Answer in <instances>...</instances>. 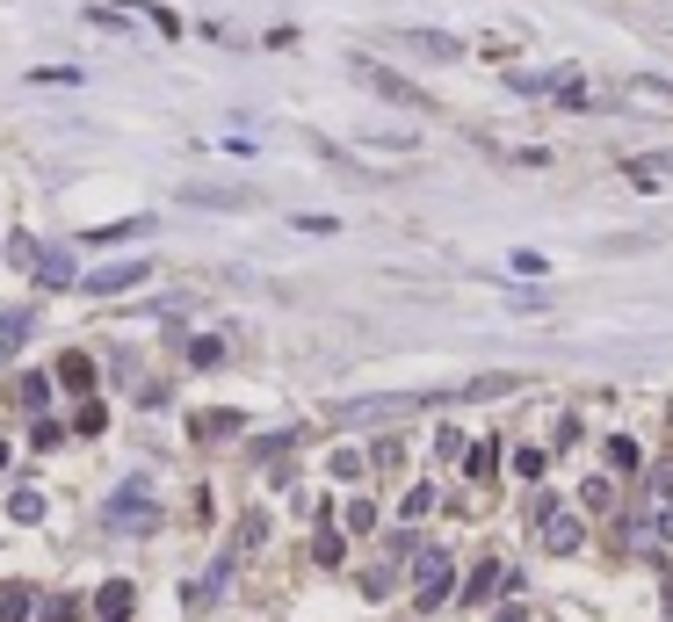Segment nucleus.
<instances>
[{
	"label": "nucleus",
	"mask_w": 673,
	"mask_h": 622,
	"mask_svg": "<svg viewBox=\"0 0 673 622\" xmlns=\"http://www.w3.org/2000/svg\"><path fill=\"white\" fill-rule=\"evenodd\" d=\"M348 528H355V536H362V528H377V507H370V500H355V507H348Z\"/></svg>",
	"instance_id": "15"
},
{
	"label": "nucleus",
	"mask_w": 673,
	"mask_h": 622,
	"mask_svg": "<svg viewBox=\"0 0 673 622\" xmlns=\"http://www.w3.org/2000/svg\"><path fill=\"white\" fill-rule=\"evenodd\" d=\"M413 44H420L427 58H464V44H456V37H442V29H413Z\"/></svg>",
	"instance_id": "8"
},
{
	"label": "nucleus",
	"mask_w": 673,
	"mask_h": 622,
	"mask_svg": "<svg viewBox=\"0 0 673 622\" xmlns=\"http://www.w3.org/2000/svg\"><path fill=\"white\" fill-rule=\"evenodd\" d=\"M659 536H666V543H673V507H666V514H659Z\"/></svg>",
	"instance_id": "16"
},
{
	"label": "nucleus",
	"mask_w": 673,
	"mask_h": 622,
	"mask_svg": "<svg viewBox=\"0 0 673 622\" xmlns=\"http://www.w3.org/2000/svg\"><path fill=\"white\" fill-rule=\"evenodd\" d=\"M442 572H449V565H442L435 550H427V557H420V608H435V601H442Z\"/></svg>",
	"instance_id": "6"
},
{
	"label": "nucleus",
	"mask_w": 673,
	"mask_h": 622,
	"mask_svg": "<svg viewBox=\"0 0 673 622\" xmlns=\"http://www.w3.org/2000/svg\"><path fill=\"white\" fill-rule=\"evenodd\" d=\"M44 391H51L44 377H22V384H15V398H22V406H29V413H37V406H44Z\"/></svg>",
	"instance_id": "12"
},
{
	"label": "nucleus",
	"mask_w": 673,
	"mask_h": 622,
	"mask_svg": "<svg viewBox=\"0 0 673 622\" xmlns=\"http://www.w3.org/2000/svg\"><path fill=\"white\" fill-rule=\"evenodd\" d=\"M659 174H673V152L666 160H630V181H659Z\"/></svg>",
	"instance_id": "11"
},
{
	"label": "nucleus",
	"mask_w": 673,
	"mask_h": 622,
	"mask_svg": "<svg viewBox=\"0 0 673 622\" xmlns=\"http://www.w3.org/2000/svg\"><path fill=\"white\" fill-rule=\"evenodd\" d=\"M152 521H160V514H152L145 492H116V500H109V528H152Z\"/></svg>",
	"instance_id": "3"
},
{
	"label": "nucleus",
	"mask_w": 673,
	"mask_h": 622,
	"mask_svg": "<svg viewBox=\"0 0 673 622\" xmlns=\"http://www.w3.org/2000/svg\"><path fill=\"white\" fill-rule=\"evenodd\" d=\"M427 507H435V492H427V485H413V492H406V521H420Z\"/></svg>",
	"instance_id": "14"
},
{
	"label": "nucleus",
	"mask_w": 673,
	"mask_h": 622,
	"mask_svg": "<svg viewBox=\"0 0 673 622\" xmlns=\"http://www.w3.org/2000/svg\"><path fill=\"white\" fill-rule=\"evenodd\" d=\"M623 102H630V109H673V80H630Z\"/></svg>",
	"instance_id": "4"
},
{
	"label": "nucleus",
	"mask_w": 673,
	"mask_h": 622,
	"mask_svg": "<svg viewBox=\"0 0 673 622\" xmlns=\"http://www.w3.org/2000/svg\"><path fill=\"white\" fill-rule=\"evenodd\" d=\"M152 275V261H116V268H102V275H87V290L95 297H116V290H138Z\"/></svg>",
	"instance_id": "2"
},
{
	"label": "nucleus",
	"mask_w": 673,
	"mask_h": 622,
	"mask_svg": "<svg viewBox=\"0 0 673 622\" xmlns=\"http://www.w3.org/2000/svg\"><path fill=\"white\" fill-rule=\"evenodd\" d=\"M355 73H362V87H377L384 102H399V109H427V102H420V87H406L391 66H377V58H355Z\"/></svg>",
	"instance_id": "1"
},
{
	"label": "nucleus",
	"mask_w": 673,
	"mask_h": 622,
	"mask_svg": "<svg viewBox=\"0 0 673 622\" xmlns=\"http://www.w3.org/2000/svg\"><path fill=\"white\" fill-rule=\"evenodd\" d=\"M543 463H550L543 449H522V456H514V471H522V478H543Z\"/></svg>",
	"instance_id": "13"
},
{
	"label": "nucleus",
	"mask_w": 673,
	"mask_h": 622,
	"mask_svg": "<svg viewBox=\"0 0 673 622\" xmlns=\"http://www.w3.org/2000/svg\"><path fill=\"white\" fill-rule=\"evenodd\" d=\"M543 550H558V557H565V550H579V521H572V514H550V528H543Z\"/></svg>",
	"instance_id": "5"
},
{
	"label": "nucleus",
	"mask_w": 673,
	"mask_h": 622,
	"mask_svg": "<svg viewBox=\"0 0 673 622\" xmlns=\"http://www.w3.org/2000/svg\"><path fill=\"white\" fill-rule=\"evenodd\" d=\"M22 333H29V311H15V319H0V355H15V348H22Z\"/></svg>",
	"instance_id": "9"
},
{
	"label": "nucleus",
	"mask_w": 673,
	"mask_h": 622,
	"mask_svg": "<svg viewBox=\"0 0 673 622\" xmlns=\"http://www.w3.org/2000/svg\"><path fill=\"white\" fill-rule=\"evenodd\" d=\"M493 463H500V449H493V442H478V449H471V463H464V471H471V478H493Z\"/></svg>",
	"instance_id": "10"
},
{
	"label": "nucleus",
	"mask_w": 673,
	"mask_h": 622,
	"mask_svg": "<svg viewBox=\"0 0 673 622\" xmlns=\"http://www.w3.org/2000/svg\"><path fill=\"white\" fill-rule=\"evenodd\" d=\"M58 384H66V391H87V384H95V362H87V355H66V362H58Z\"/></svg>",
	"instance_id": "7"
}]
</instances>
